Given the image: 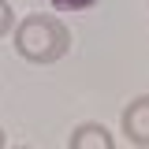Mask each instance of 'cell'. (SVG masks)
Listing matches in <instances>:
<instances>
[{"mask_svg": "<svg viewBox=\"0 0 149 149\" xmlns=\"http://www.w3.org/2000/svg\"><path fill=\"white\" fill-rule=\"evenodd\" d=\"M15 52L26 60V63H56L71 52V30L60 15H45V11H34V15H22L15 22Z\"/></svg>", "mask_w": 149, "mask_h": 149, "instance_id": "cell-1", "label": "cell"}, {"mask_svg": "<svg viewBox=\"0 0 149 149\" xmlns=\"http://www.w3.org/2000/svg\"><path fill=\"white\" fill-rule=\"evenodd\" d=\"M119 130H123V138L130 146H146L149 149V93H138L134 101L123 104Z\"/></svg>", "mask_w": 149, "mask_h": 149, "instance_id": "cell-2", "label": "cell"}, {"mask_svg": "<svg viewBox=\"0 0 149 149\" xmlns=\"http://www.w3.org/2000/svg\"><path fill=\"white\" fill-rule=\"evenodd\" d=\"M67 149H116V134L97 119H86L67 134Z\"/></svg>", "mask_w": 149, "mask_h": 149, "instance_id": "cell-3", "label": "cell"}, {"mask_svg": "<svg viewBox=\"0 0 149 149\" xmlns=\"http://www.w3.org/2000/svg\"><path fill=\"white\" fill-rule=\"evenodd\" d=\"M15 8H11V4H8V0H0V37H8L11 34V30H15Z\"/></svg>", "mask_w": 149, "mask_h": 149, "instance_id": "cell-4", "label": "cell"}, {"mask_svg": "<svg viewBox=\"0 0 149 149\" xmlns=\"http://www.w3.org/2000/svg\"><path fill=\"white\" fill-rule=\"evenodd\" d=\"M97 0H52L56 11H86V8H93Z\"/></svg>", "mask_w": 149, "mask_h": 149, "instance_id": "cell-5", "label": "cell"}, {"mask_svg": "<svg viewBox=\"0 0 149 149\" xmlns=\"http://www.w3.org/2000/svg\"><path fill=\"white\" fill-rule=\"evenodd\" d=\"M0 149H8V134H4V127H0Z\"/></svg>", "mask_w": 149, "mask_h": 149, "instance_id": "cell-6", "label": "cell"}, {"mask_svg": "<svg viewBox=\"0 0 149 149\" xmlns=\"http://www.w3.org/2000/svg\"><path fill=\"white\" fill-rule=\"evenodd\" d=\"M15 149H34V146H15Z\"/></svg>", "mask_w": 149, "mask_h": 149, "instance_id": "cell-7", "label": "cell"}, {"mask_svg": "<svg viewBox=\"0 0 149 149\" xmlns=\"http://www.w3.org/2000/svg\"><path fill=\"white\" fill-rule=\"evenodd\" d=\"M130 149H146V146H130Z\"/></svg>", "mask_w": 149, "mask_h": 149, "instance_id": "cell-8", "label": "cell"}]
</instances>
